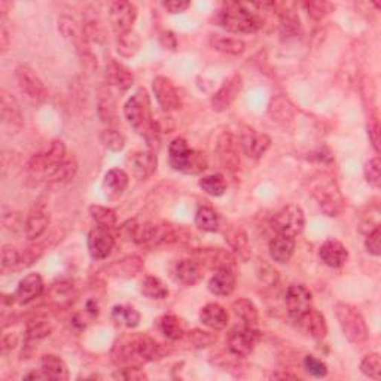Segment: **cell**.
<instances>
[{
  "instance_id": "obj_48",
  "label": "cell",
  "mask_w": 381,
  "mask_h": 381,
  "mask_svg": "<svg viewBox=\"0 0 381 381\" xmlns=\"http://www.w3.org/2000/svg\"><path fill=\"white\" fill-rule=\"evenodd\" d=\"M360 371L367 377L373 380H380L381 377V359L378 353H371L367 355L364 360L360 362Z\"/></svg>"
},
{
  "instance_id": "obj_53",
  "label": "cell",
  "mask_w": 381,
  "mask_h": 381,
  "mask_svg": "<svg viewBox=\"0 0 381 381\" xmlns=\"http://www.w3.org/2000/svg\"><path fill=\"white\" fill-rule=\"evenodd\" d=\"M365 177L368 184L374 188H380L381 185V161L378 157L369 160L365 166Z\"/></svg>"
},
{
  "instance_id": "obj_23",
  "label": "cell",
  "mask_w": 381,
  "mask_h": 381,
  "mask_svg": "<svg viewBox=\"0 0 381 381\" xmlns=\"http://www.w3.org/2000/svg\"><path fill=\"white\" fill-rule=\"evenodd\" d=\"M319 257L325 265L331 268H340L349 259V250L338 240L325 241L319 249Z\"/></svg>"
},
{
  "instance_id": "obj_34",
  "label": "cell",
  "mask_w": 381,
  "mask_h": 381,
  "mask_svg": "<svg viewBox=\"0 0 381 381\" xmlns=\"http://www.w3.org/2000/svg\"><path fill=\"white\" fill-rule=\"evenodd\" d=\"M143 270V261L139 257H127L121 261H116L107 268L109 274L116 277H134Z\"/></svg>"
},
{
  "instance_id": "obj_1",
  "label": "cell",
  "mask_w": 381,
  "mask_h": 381,
  "mask_svg": "<svg viewBox=\"0 0 381 381\" xmlns=\"http://www.w3.org/2000/svg\"><path fill=\"white\" fill-rule=\"evenodd\" d=\"M111 356L118 367H135L138 364L160 359L162 350L155 340L148 335L138 334L118 341Z\"/></svg>"
},
{
  "instance_id": "obj_5",
  "label": "cell",
  "mask_w": 381,
  "mask_h": 381,
  "mask_svg": "<svg viewBox=\"0 0 381 381\" xmlns=\"http://www.w3.org/2000/svg\"><path fill=\"white\" fill-rule=\"evenodd\" d=\"M312 194L325 215L338 216L344 210V198L335 179L329 175H317L312 182Z\"/></svg>"
},
{
  "instance_id": "obj_26",
  "label": "cell",
  "mask_w": 381,
  "mask_h": 381,
  "mask_svg": "<svg viewBox=\"0 0 381 381\" xmlns=\"http://www.w3.org/2000/svg\"><path fill=\"white\" fill-rule=\"evenodd\" d=\"M296 322L301 325V328L307 334H310L314 340H323L326 337V334H328V325H326L325 316L313 307Z\"/></svg>"
},
{
  "instance_id": "obj_24",
  "label": "cell",
  "mask_w": 381,
  "mask_h": 381,
  "mask_svg": "<svg viewBox=\"0 0 381 381\" xmlns=\"http://www.w3.org/2000/svg\"><path fill=\"white\" fill-rule=\"evenodd\" d=\"M48 225H50V216L47 213V208H45L43 204H36L30 210L29 216H27L24 224L27 239L29 240L39 239L41 235L47 231Z\"/></svg>"
},
{
  "instance_id": "obj_20",
  "label": "cell",
  "mask_w": 381,
  "mask_h": 381,
  "mask_svg": "<svg viewBox=\"0 0 381 381\" xmlns=\"http://www.w3.org/2000/svg\"><path fill=\"white\" fill-rule=\"evenodd\" d=\"M0 115H2V121L5 125H8L9 129H12L14 131H18L23 129V113H21V107L18 105L15 97L9 94L6 89H2L0 91Z\"/></svg>"
},
{
  "instance_id": "obj_58",
  "label": "cell",
  "mask_w": 381,
  "mask_h": 381,
  "mask_svg": "<svg viewBox=\"0 0 381 381\" xmlns=\"http://www.w3.org/2000/svg\"><path fill=\"white\" fill-rule=\"evenodd\" d=\"M170 14H182L186 9L190 6L189 2H177V0H173V2H166L162 3Z\"/></svg>"
},
{
  "instance_id": "obj_17",
  "label": "cell",
  "mask_w": 381,
  "mask_h": 381,
  "mask_svg": "<svg viewBox=\"0 0 381 381\" xmlns=\"http://www.w3.org/2000/svg\"><path fill=\"white\" fill-rule=\"evenodd\" d=\"M115 246L113 235L105 226H94L88 234V252L94 259H106Z\"/></svg>"
},
{
  "instance_id": "obj_22",
  "label": "cell",
  "mask_w": 381,
  "mask_h": 381,
  "mask_svg": "<svg viewBox=\"0 0 381 381\" xmlns=\"http://www.w3.org/2000/svg\"><path fill=\"white\" fill-rule=\"evenodd\" d=\"M225 241L228 243V246L232 250V255L235 258H239L243 262L249 261L252 255V248L248 234L241 226H230V228L225 231Z\"/></svg>"
},
{
  "instance_id": "obj_45",
  "label": "cell",
  "mask_w": 381,
  "mask_h": 381,
  "mask_svg": "<svg viewBox=\"0 0 381 381\" xmlns=\"http://www.w3.org/2000/svg\"><path fill=\"white\" fill-rule=\"evenodd\" d=\"M139 48H140V39L135 33L131 32V33H127L122 36H118L116 51L120 56H122L125 58H130L139 51Z\"/></svg>"
},
{
  "instance_id": "obj_9",
  "label": "cell",
  "mask_w": 381,
  "mask_h": 381,
  "mask_svg": "<svg viewBox=\"0 0 381 381\" xmlns=\"http://www.w3.org/2000/svg\"><path fill=\"white\" fill-rule=\"evenodd\" d=\"M58 30L69 43H72L78 51L80 58L85 61H94V57L89 50V41L85 34L84 27H80L74 18L61 17L58 20Z\"/></svg>"
},
{
  "instance_id": "obj_36",
  "label": "cell",
  "mask_w": 381,
  "mask_h": 381,
  "mask_svg": "<svg viewBox=\"0 0 381 381\" xmlns=\"http://www.w3.org/2000/svg\"><path fill=\"white\" fill-rule=\"evenodd\" d=\"M234 314L240 317V319L244 322L246 326H255L258 323V308L257 305L253 304L250 299L246 298H239L235 299L231 305Z\"/></svg>"
},
{
  "instance_id": "obj_54",
  "label": "cell",
  "mask_w": 381,
  "mask_h": 381,
  "mask_svg": "<svg viewBox=\"0 0 381 381\" xmlns=\"http://www.w3.org/2000/svg\"><path fill=\"white\" fill-rule=\"evenodd\" d=\"M304 367L308 373H310L316 378H322L328 374V365H326L323 360L317 359L314 356H305Z\"/></svg>"
},
{
  "instance_id": "obj_25",
  "label": "cell",
  "mask_w": 381,
  "mask_h": 381,
  "mask_svg": "<svg viewBox=\"0 0 381 381\" xmlns=\"http://www.w3.org/2000/svg\"><path fill=\"white\" fill-rule=\"evenodd\" d=\"M199 320L207 328H210L213 331H222L226 328V325L230 322V316L228 312L221 304H207L202 308L199 312Z\"/></svg>"
},
{
  "instance_id": "obj_59",
  "label": "cell",
  "mask_w": 381,
  "mask_h": 381,
  "mask_svg": "<svg viewBox=\"0 0 381 381\" xmlns=\"http://www.w3.org/2000/svg\"><path fill=\"white\" fill-rule=\"evenodd\" d=\"M3 21L2 25H0V47H2V52H5L9 48V32L6 30V25Z\"/></svg>"
},
{
  "instance_id": "obj_47",
  "label": "cell",
  "mask_w": 381,
  "mask_h": 381,
  "mask_svg": "<svg viewBox=\"0 0 381 381\" xmlns=\"http://www.w3.org/2000/svg\"><path fill=\"white\" fill-rule=\"evenodd\" d=\"M303 8L305 9V12L308 17H312L313 20L319 21L322 18H325L328 14L334 11V5L329 2H325V0H314V2H305L303 3Z\"/></svg>"
},
{
  "instance_id": "obj_18",
  "label": "cell",
  "mask_w": 381,
  "mask_h": 381,
  "mask_svg": "<svg viewBox=\"0 0 381 381\" xmlns=\"http://www.w3.org/2000/svg\"><path fill=\"white\" fill-rule=\"evenodd\" d=\"M241 88H243L241 75L235 74V75L230 76L222 84V87L213 94L212 107L215 109L216 112L226 111V109H228L234 103V100L237 98V96L241 91Z\"/></svg>"
},
{
  "instance_id": "obj_44",
  "label": "cell",
  "mask_w": 381,
  "mask_h": 381,
  "mask_svg": "<svg viewBox=\"0 0 381 381\" xmlns=\"http://www.w3.org/2000/svg\"><path fill=\"white\" fill-rule=\"evenodd\" d=\"M199 188H202L206 194L212 197H221L225 194L226 190V180L222 175H208L199 179L198 182Z\"/></svg>"
},
{
  "instance_id": "obj_40",
  "label": "cell",
  "mask_w": 381,
  "mask_h": 381,
  "mask_svg": "<svg viewBox=\"0 0 381 381\" xmlns=\"http://www.w3.org/2000/svg\"><path fill=\"white\" fill-rule=\"evenodd\" d=\"M195 225L199 230L213 232L219 230V216L213 210L212 207L203 206L199 207L195 215Z\"/></svg>"
},
{
  "instance_id": "obj_37",
  "label": "cell",
  "mask_w": 381,
  "mask_h": 381,
  "mask_svg": "<svg viewBox=\"0 0 381 381\" xmlns=\"http://www.w3.org/2000/svg\"><path fill=\"white\" fill-rule=\"evenodd\" d=\"M78 164L74 158H66L65 161L58 164L57 167H54L47 173V180L50 184H61L66 182V180L72 179L76 175Z\"/></svg>"
},
{
  "instance_id": "obj_60",
  "label": "cell",
  "mask_w": 381,
  "mask_h": 381,
  "mask_svg": "<svg viewBox=\"0 0 381 381\" xmlns=\"http://www.w3.org/2000/svg\"><path fill=\"white\" fill-rule=\"evenodd\" d=\"M15 344H17V337H15V335H5V337H3V340H2V349H3V351H6V350H11V349H14L15 347Z\"/></svg>"
},
{
  "instance_id": "obj_3",
  "label": "cell",
  "mask_w": 381,
  "mask_h": 381,
  "mask_svg": "<svg viewBox=\"0 0 381 381\" xmlns=\"http://www.w3.org/2000/svg\"><path fill=\"white\" fill-rule=\"evenodd\" d=\"M216 23L231 33L250 34L259 29V18L252 11V5L226 2L216 15Z\"/></svg>"
},
{
  "instance_id": "obj_43",
  "label": "cell",
  "mask_w": 381,
  "mask_h": 381,
  "mask_svg": "<svg viewBox=\"0 0 381 381\" xmlns=\"http://www.w3.org/2000/svg\"><path fill=\"white\" fill-rule=\"evenodd\" d=\"M89 215H91L93 219L97 222V225L105 226V228H113L116 225V212L111 207H105V206H98V204H93L89 206Z\"/></svg>"
},
{
  "instance_id": "obj_51",
  "label": "cell",
  "mask_w": 381,
  "mask_h": 381,
  "mask_svg": "<svg viewBox=\"0 0 381 381\" xmlns=\"http://www.w3.org/2000/svg\"><path fill=\"white\" fill-rule=\"evenodd\" d=\"M257 273L261 282L267 286H274L279 282L277 270L273 265H270L265 261H259Z\"/></svg>"
},
{
  "instance_id": "obj_42",
  "label": "cell",
  "mask_w": 381,
  "mask_h": 381,
  "mask_svg": "<svg viewBox=\"0 0 381 381\" xmlns=\"http://www.w3.org/2000/svg\"><path fill=\"white\" fill-rule=\"evenodd\" d=\"M219 153L225 168H237L240 160L237 157V152L234 149V140L230 134H224L222 139L219 140Z\"/></svg>"
},
{
  "instance_id": "obj_56",
  "label": "cell",
  "mask_w": 381,
  "mask_h": 381,
  "mask_svg": "<svg viewBox=\"0 0 381 381\" xmlns=\"http://www.w3.org/2000/svg\"><path fill=\"white\" fill-rule=\"evenodd\" d=\"M113 377L120 378V380H131V381L146 380L148 378V375L144 374L143 369H140L139 367H125V368L118 371V373H115Z\"/></svg>"
},
{
  "instance_id": "obj_13",
  "label": "cell",
  "mask_w": 381,
  "mask_h": 381,
  "mask_svg": "<svg viewBox=\"0 0 381 381\" xmlns=\"http://www.w3.org/2000/svg\"><path fill=\"white\" fill-rule=\"evenodd\" d=\"M153 94H155L162 111L173 112L182 107V97H180L173 80L166 76H157L152 83Z\"/></svg>"
},
{
  "instance_id": "obj_7",
  "label": "cell",
  "mask_w": 381,
  "mask_h": 381,
  "mask_svg": "<svg viewBox=\"0 0 381 381\" xmlns=\"http://www.w3.org/2000/svg\"><path fill=\"white\" fill-rule=\"evenodd\" d=\"M305 226V215L304 210L296 204H287L280 208V210L271 219V228L276 234L287 235V237H296L301 234Z\"/></svg>"
},
{
  "instance_id": "obj_14",
  "label": "cell",
  "mask_w": 381,
  "mask_h": 381,
  "mask_svg": "<svg viewBox=\"0 0 381 381\" xmlns=\"http://www.w3.org/2000/svg\"><path fill=\"white\" fill-rule=\"evenodd\" d=\"M285 301H286L289 316L296 322L312 308L313 295L305 286L292 285L286 290Z\"/></svg>"
},
{
  "instance_id": "obj_10",
  "label": "cell",
  "mask_w": 381,
  "mask_h": 381,
  "mask_svg": "<svg viewBox=\"0 0 381 381\" xmlns=\"http://www.w3.org/2000/svg\"><path fill=\"white\" fill-rule=\"evenodd\" d=\"M135 18H138V8L127 0H118L109 8V21L116 36L131 33Z\"/></svg>"
},
{
  "instance_id": "obj_61",
  "label": "cell",
  "mask_w": 381,
  "mask_h": 381,
  "mask_svg": "<svg viewBox=\"0 0 381 381\" xmlns=\"http://www.w3.org/2000/svg\"><path fill=\"white\" fill-rule=\"evenodd\" d=\"M23 378L24 380H30V378H39V380H42V378H47V377H45V374L42 373V371H41V373H36V371H33V373L25 374Z\"/></svg>"
},
{
  "instance_id": "obj_21",
  "label": "cell",
  "mask_w": 381,
  "mask_h": 381,
  "mask_svg": "<svg viewBox=\"0 0 381 381\" xmlns=\"http://www.w3.org/2000/svg\"><path fill=\"white\" fill-rule=\"evenodd\" d=\"M43 292V280L41 274L30 273L20 280L14 294V301L20 304H29Z\"/></svg>"
},
{
  "instance_id": "obj_50",
  "label": "cell",
  "mask_w": 381,
  "mask_h": 381,
  "mask_svg": "<svg viewBox=\"0 0 381 381\" xmlns=\"http://www.w3.org/2000/svg\"><path fill=\"white\" fill-rule=\"evenodd\" d=\"M188 340L190 344H194L197 349H204L212 346L213 342H216V335L207 331L202 329H194L188 334Z\"/></svg>"
},
{
  "instance_id": "obj_30",
  "label": "cell",
  "mask_w": 381,
  "mask_h": 381,
  "mask_svg": "<svg viewBox=\"0 0 381 381\" xmlns=\"http://www.w3.org/2000/svg\"><path fill=\"white\" fill-rule=\"evenodd\" d=\"M175 274L179 283L185 286H194L202 280V265L195 259H182L177 262Z\"/></svg>"
},
{
  "instance_id": "obj_32",
  "label": "cell",
  "mask_w": 381,
  "mask_h": 381,
  "mask_svg": "<svg viewBox=\"0 0 381 381\" xmlns=\"http://www.w3.org/2000/svg\"><path fill=\"white\" fill-rule=\"evenodd\" d=\"M210 47L216 51L228 54V56H240L246 50V43L239 38H230V36L222 34H212L210 36Z\"/></svg>"
},
{
  "instance_id": "obj_28",
  "label": "cell",
  "mask_w": 381,
  "mask_h": 381,
  "mask_svg": "<svg viewBox=\"0 0 381 381\" xmlns=\"http://www.w3.org/2000/svg\"><path fill=\"white\" fill-rule=\"evenodd\" d=\"M106 80L109 85L121 89V91H125V89H129L133 85L134 76L129 67H125L121 63L112 60L106 67Z\"/></svg>"
},
{
  "instance_id": "obj_55",
  "label": "cell",
  "mask_w": 381,
  "mask_h": 381,
  "mask_svg": "<svg viewBox=\"0 0 381 381\" xmlns=\"http://www.w3.org/2000/svg\"><path fill=\"white\" fill-rule=\"evenodd\" d=\"M365 248L371 255L374 257L381 255V231L378 226H375V228L368 234V237L365 240Z\"/></svg>"
},
{
  "instance_id": "obj_6",
  "label": "cell",
  "mask_w": 381,
  "mask_h": 381,
  "mask_svg": "<svg viewBox=\"0 0 381 381\" xmlns=\"http://www.w3.org/2000/svg\"><path fill=\"white\" fill-rule=\"evenodd\" d=\"M335 314L338 323L346 335V338L353 344H364L369 337V329L365 317L355 305L347 303L335 304Z\"/></svg>"
},
{
  "instance_id": "obj_39",
  "label": "cell",
  "mask_w": 381,
  "mask_h": 381,
  "mask_svg": "<svg viewBox=\"0 0 381 381\" xmlns=\"http://www.w3.org/2000/svg\"><path fill=\"white\" fill-rule=\"evenodd\" d=\"M142 294L149 299H164L168 296V289L161 279L155 276H148L143 279L140 286Z\"/></svg>"
},
{
  "instance_id": "obj_31",
  "label": "cell",
  "mask_w": 381,
  "mask_h": 381,
  "mask_svg": "<svg viewBox=\"0 0 381 381\" xmlns=\"http://www.w3.org/2000/svg\"><path fill=\"white\" fill-rule=\"evenodd\" d=\"M41 371L48 380H67L69 369L66 362L57 355H45L41 360Z\"/></svg>"
},
{
  "instance_id": "obj_38",
  "label": "cell",
  "mask_w": 381,
  "mask_h": 381,
  "mask_svg": "<svg viewBox=\"0 0 381 381\" xmlns=\"http://www.w3.org/2000/svg\"><path fill=\"white\" fill-rule=\"evenodd\" d=\"M112 319L116 325H124L127 328H135L140 322V313L130 305H115L112 308Z\"/></svg>"
},
{
  "instance_id": "obj_12",
  "label": "cell",
  "mask_w": 381,
  "mask_h": 381,
  "mask_svg": "<svg viewBox=\"0 0 381 381\" xmlns=\"http://www.w3.org/2000/svg\"><path fill=\"white\" fill-rule=\"evenodd\" d=\"M261 338V334L252 326H243L230 332L226 338V346L235 358H248Z\"/></svg>"
},
{
  "instance_id": "obj_8",
  "label": "cell",
  "mask_w": 381,
  "mask_h": 381,
  "mask_svg": "<svg viewBox=\"0 0 381 381\" xmlns=\"http://www.w3.org/2000/svg\"><path fill=\"white\" fill-rule=\"evenodd\" d=\"M15 78L21 93L32 105H42L47 102L48 88L32 67L20 65L15 69Z\"/></svg>"
},
{
  "instance_id": "obj_52",
  "label": "cell",
  "mask_w": 381,
  "mask_h": 381,
  "mask_svg": "<svg viewBox=\"0 0 381 381\" xmlns=\"http://www.w3.org/2000/svg\"><path fill=\"white\" fill-rule=\"evenodd\" d=\"M102 142L105 143V146L107 149H111L113 152H118V151H122L124 146H125V139L124 135L116 131V130H105L103 134H102Z\"/></svg>"
},
{
  "instance_id": "obj_41",
  "label": "cell",
  "mask_w": 381,
  "mask_h": 381,
  "mask_svg": "<svg viewBox=\"0 0 381 381\" xmlns=\"http://www.w3.org/2000/svg\"><path fill=\"white\" fill-rule=\"evenodd\" d=\"M158 328L166 338L173 340V341L180 340L185 335L182 325H180V320L173 314L162 316L158 320Z\"/></svg>"
},
{
  "instance_id": "obj_2",
  "label": "cell",
  "mask_w": 381,
  "mask_h": 381,
  "mask_svg": "<svg viewBox=\"0 0 381 381\" xmlns=\"http://www.w3.org/2000/svg\"><path fill=\"white\" fill-rule=\"evenodd\" d=\"M124 116L134 131L143 135L144 139L151 142V139H157L158 124L153 120L151 100L144 88H139L124 105Z\"/></svg>"
},
{
  "instance_id": "obj_4",
  "label": "cell",
  "mask_w": 381,
  "mask_h": 381,
  "mask_svg": "<svg viewBox=\"0 0 381 381\" xmlns=\"http://www.w3.org/2000/svg\"><path fill=\"white\" fill-rule=\"evenodd\" d=\"M168 161L176 171H182L186 175H197L207 167L204 153L190 149L184 138L171 140L168 146Z\"/></svg>"
},
{
  "instance_id": "obj_49",
  "label": "cell",
  "mask_w": 381,
  "mask_h": 381,
  "mask_svg": "<svg viewBox=\"0 0 381 381\" xmlns=\"http://www.w3.org/2000/svg\"><path fill=\"white\" fill-rule=\"evenodd\" d=\"M51 332V326L45 319H36L27 325V340L34 341L47 337Z\"/></svg>"
},
{
  "instance_id": "obj_35",
  "label": "cell",
  "mask_w": 381,
  "mask_h": 381,
  "mask_svg": "<svg viewBox=\"0 0 381 381\" xmlns=\"http://www.w3.org/2000/svg\"><path fill=\"white\" fill-rule=\"evenodd\" d=\"M97 112L105 124H113L116 120V102L111 89L107 87L100 89Z\"/></svg>"
},
{
  "instance_id": "obj_29",
  "label": "cell",
  "mask_w": 381,
  "mask_h": 381,
  "mask_svg": "<svg viewBox=\"0 0 381 381\" xmlns=\"http://www.w3.org/2000/svg\"><path fill=\"white\" fill-rule=\"evenodd\" d=\"M295 252V237L276 234V237L270 241V257L279 264H286L292 258Z\"/></svg>"
},
{
  "instance_id": "obj_15",
  "label": "cell",
  "mask_w": 381,
  "mask_h": 381,
  "mask_svg": "<svg viewBox=\"0 0 381 381\" xmlns=\"http://www.w3.org/2000/svg\"><path fill=\"white\" fill-rule=\"evenodd\" d=\"M127 166L135 179L146 180L157 171L158 160L152 151H135L127 157Z\"/></svg>"
},
{
  "instance_id": "obj_33",
  "label": "cell",
  "mask_w": 381,
  "mask_h": 381,
  "mask_svg": "<svg viewBox=\"0 0 381 381\" xmlns=\"http://www.w3.org/2000/svg\"><path fill=\"white\" fill-rule=\"evenodd\" d=\"M130 177L121 168L109 170L103 179V189L109 195H121L129 186Z\"/></svg>"
},
{
  "instance_id": "obj_46",
  "label": "cell",
  "mask_w": 381,
  "mask_h": 381,
  "mask_svg": "<svg viewBox=\"0 0 381 381\" xmlns=\"http://www.w3.org/2000/svg\"><path fill=\"white\" fill-rule=\"evenodd\" d=\"M23 252L18 250L17 248L6 244L2 248V271H17L23 270Z\"/></svg>"
},
{
  "instance_id": "obj_27",
  "label": "cell",
  "mask_w": 381,
  "mask_h": 381,
  "mask_svg": "<svg viewBox=\"0 0 381 381\" xmlns=\"http://www.w3.org/2000/svg\"><path fill=\"white\" fill-rule=\"evenodd\" d=\"M235 289V271L230 268L216 270L208 280V290L217 296H230Z\"/></svg>"
},
{
  "instance_id": "obj_11",
  "label": "cell",
  "mask_w": 381,
  "mask_h": 381,
  "mask_svg": "<svg viewBox=\"0 0 381 381\" xmlns=\"http://www.w3.org/2000/svg\"><path fill=\"white\" fill-rule=\"evenodd\" d=\"M66 144L61 140H54L47 151L34 153L29 161V168L33 173H48L66 160Z\"/></svg>"
},
{
  "instance_id": "obj_19",
  "label": "cell",
  "mask_w": 381,
  "mask_h": 381,
  "mask_svg": "<svg viewBox=\"0 0 381 381\" xmlns=\"http://www.w3.org/2000/svg\"><path fill=\"white\" fill-rule=\"evenodd\" d=\"M240 146L249 158L259 160L271 146V139L264 133H258L252 129H244L240 135Z\"/></svg>"
},
{
  "instance_id": "obj_16",
  "label": "cell",
  "mask_w": 381,
  "mask_h": 381,
  "mask_svg": "<svg viewBox=\"0 0 381 381\" xmlns=\"http://www.w3.org/2000/svg\"><path fill=\"white\" fill-rule=\"evenodd\" d=\"M194 259L199 265H204L212 270H222L230 268L235 270V257L231 252L219 249V248H210V249H197L194 252Z\"/></svg>"
},
{
  "instance_id": "obj_57",
  "label": "cell",
  "mask_w": 381,
  "mask_h": 381,
  "mask_svg": "<svg viewBox=\"0 0 381 381\" xmlns=\"http://www.w3.org/2000/svg\"><path fill=\"white\" fill-rule=\"evenodd\" d=\"M368 134H369V140H371V143H373L374 149L377 152H380V122H378L377 118L369 120Z\"/></svg>"
}]
</instances>
